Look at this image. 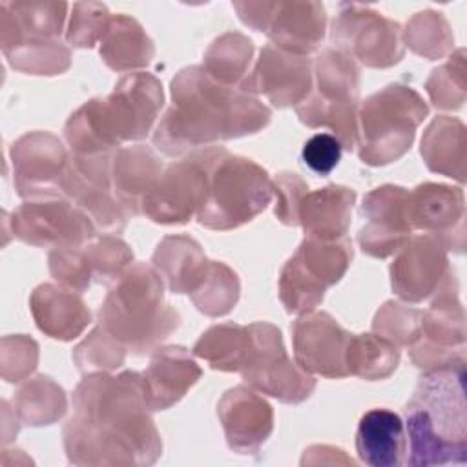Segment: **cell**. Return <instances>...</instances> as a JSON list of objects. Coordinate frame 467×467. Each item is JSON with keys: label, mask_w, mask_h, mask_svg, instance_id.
Masks as SVG:
<instances>
[{"label": "cell", "mask_w": 467, "mask_h": 467, "mask_svg": "<svg viewBox=\"0 0 467 467\" xmlns=\"http://www.w3.org/2000/svg\"><path fill=\"white\" fill-rule=\"evenodd\" d=\"M139 372L88 374L73 392L64 427L67 460L77 465H148L162 449Z\"/></svg>", "instance_id": "1"}, {"label": "cell", "mask_w": 467, "mask_h": 467, "mask_svg": "<svg viewBox=\"0 0 467 467\" xmlns=\"http://www.w3.org/2000/svg\"><path fill=\"white\" fill-rule=\"evenodd\" d=\"M268 122L270 109L254 95L213 80L202 66H192L171 80V108L159 122L153 142L175 157L255 133Z\"/></svg>", "instance_id": "2"}, {"label": "cell", "mask_w": 467, "mask_h": 467, "mask_svg": "<svg viewBox=\"0 0 467 467\" xmlns=\"http://www.w3.org/2000/svg\"><path fill=\"white\" fill-rule=\"evenodd\" d=\"M465 365L427 370L405 405L409 465L463 463L467 458Z\"/></svg>", "instance_id": "3"}, {"label": "cell", "mask_w": 467, "mask_h": 467, "mask_svg": "<svg viewBox=\"0 0 467 467\" xmlns=\"http://www.w3.org/2000/svg\"><path fill=\"white\" fill-rule=\"evenodd\" d=\"M162 108V86L150 73L122 77L106 99H91L66 122V140L77 155L109 153L148 135Z\"/></svg>", "instance_id": "4"}, {"label": "cell", "mask_w": 467, "mask_h": 467, "mask_svg": "<svg viewBox=\"0 0 467 467\" xmlns=\"http://www.w3.org/2000/svg\"><path fill=\"white\" fill-rule=\"evenodd\" d=\"M100 327L126 350L144 354L179 327V314L164 301L161 274L137 263L128 268L99 310Z\"/></svg>", "instance_id": "5"}, {"label": "cell", "mask_w": 467, "mask_h": 467, "mask_svg": "<svg viewBox=\"0 0 467 467\" xmlns=\"http://www.w3.org/2000/svg\"><path fill=\"white\" fill-rule=\"evenodd\" d=\"M274 184L259 164L212 146L208 192L197 219L210 230H232L261 213L272 201Z\"/></svg>", "instance_id": "6"}, {"label": "cell", "mask_w": 467, "mask_h": 467, "mask_svg": "<svg viewBox=\"0 0 467 467\" xmlns=\"http://www.w3.org/2000/svg\"><path fill=\"white\" fill-rule=\"evenodd\" d=\"M429 108L410 88L389 84L361 102L358 109L356 146L368 166L398 161L412 144L416 128Z\"/></svg>", "instance_id": "7"}, {"label": "cell", "mask_w": 467, "mask_h": 467, "mask_svg": "<svg viewBox=\"0 0 467 467\" xmlns=\"http://www.w3.org/2000/svg\"><path fill=\"white\" fill-rule=\"evenodd\" d=\"M316 89L296 106L297 117L310 128L328 126L345 150L356 146L359 69L336 47H327L314 62Z\"/></svg>", "instance_id": "8"}, {"label": "cell", "mask_w": 467, "mask_h": 467, "mask_svg": "<svg viewBox=\"0 0 467 467\" xmlns=\"http://www.w3.org/2000/svg\"><path fill=\"white\" fill-rule=\"evenodd\" d=\"M352 259V244L345 237H306L297 252L286 261L279 277V297L286 312L314 310L328 286L336 285Z\"/></svg>", "instance_id": "9"}, {"label": "cell", "mask_w": 467, "mask_h": 467, "mask_svg": "<svg viewBox=\"0 0 467 467\" xmlns=\"http://www.w3.org/2000/svg\"><path fill=\"white\" fill-rule=\"evenodd\" d=\"M250 348L241 368L243 379L255 390L283 403H301L316 389V379L288 358L279 328L259 321L248 325Z\"/></svg>", "instance_id": "10"}, {"label": "cell", "mask_w": 467, "mask_h": 467, "mask_svg": "<svg viewBox=\"0 0 467 467\" xmlns=\"http://www.w3.org/2000/svg\"><path fill=\"white\" fill-rule=\"evenodd\" d=\"M210 148L170 164L144 197L140 213L161 224H182L199 213L208 192Z\"/></svg>", "instance_id": "11"}, {"label": "cell", "mask_w": 467, "mask_h": 467, "mask_svg": "<svg viewBox=\"0 0 467 467\" xmlns=\"http://www.w3.org/2000/svg\"><path fill=\"white\" fill-rule=\"evenodd\" d=\"M111 159L113 153H71L62 181V193L91 219L97 230L119 234L126 226L128 212L113 193Z\"/></svg>", "instance_id": "12"}, {"label": "cell", "mask_w": 467, "mask_h": 467, "mask_svg": "<svg viewBox=\"0 0 467 467\" xmlns=\"http://www.w3.org/2000/svg\"><path fill=\"white\" fill-rule=\"evenodd\" d=\"M451 275L436 292L431 308L423 312L418 336L409 347L410 359L425 370L465 365V325L463 310L452 290Z\"/></svg>", "instance_id": "13"}, {"label": "cell", "mask_w": 467, "mask_h": 467, "mask_svg": "<svg viewBox=\"0 0 467 467\" xmlns=\"http://www.w3.org/2000/svg\"><path fill=\"white\" fill-rule=\"evenodd\" d=\"M336 49L368 67H390L403 57L400 26L359 4H347L334 20Z\"/></svg>", "instance_id": "14"}, {"label": "cell", "mask_w": 467, "mask_h": 467, "mask_svg": "<svg viewBox=\"0 0 467 467\" xmlns=\"http://www.w3.org/2000/svg\"><path fill=\"white\" fill-rule=\"evenodd\" d=\"M9 221L15 237L53 250L84 246L97 232L91 219L66 197L27 201L13 210Z\"/></svg>", "instance_id": "15"}, {"label": "cell", "mask_w": 467, "mask_h": 467, "mask_svg": "<svg viewBox=\"0 0 467 467\" xmlns=\"http://www.w3.org/2000/svg\"><path fill=\"white\" fill-rule=\"evenodd\" d=\"M13 177L18 195L29 201L58 199L69 155L62 142L47 131L22 135L11 146Z\"/></svg>", "instance_id": "16"}, {"label": "cell", "mask_w": 467, "mask_h": 467, "mask_svg": "<svg viewBox=\"0 0 467 467\" xmlns=\"http://www.w3.org/2000/svg\"><path fill=\"white\" fill-rule=\"evenodd\" d=\"M451 275L445 244L429 234L409 237L390 265L392 290L409 303L436 294Z\"/></svg>", "instance_id": "17"}, {"label": "cell", "mask_w": 467, "mask_h": 467, "mask_svg": "<svg viewBox=\"0 0 467 467\" xmlns=\"http://www.w3.org/2000/svg\"><path fill=\"white\" fill-rule=\"evenodd\" d=\"M241 89L265 95L277 108L297 106L312 91V60L268 44L261 49L254 71L241 82Z\"/></svg>", "instance_id": "18"}, {"label": "cell", "mask_w": 467, "mask_h": 467, "mask_svg": "<svg viewBox=\"0 0 467 467\" xmlns=\"http://www.w3.org/2000/svg\"><path fill=\"white\" fill-rule=\"evenodd\" d=\"M296 361L305 372L345 378L350 336L327 312H305L292 327Z\"/></svg>", "instance_id": "19"}, {"label": "cell", "mask_w": 467, "mask_h": 467, "mask_svg": "<svg viewBox=\"0 0 467 467\" xmlns=\"http://www.w3.org/2000/svg\"><path fill=\"white\" fill-rule=\"evenodd\" d=\"M407 201L409 192L392 184L367 193L359 210L367 223L358 234L359 246L365 254L383 259L409 241L412 228L407 217Z\"/></svg>", "instance_id": "20"}, {"label": "cell", "mask_w": 467, "mask_h": 467, "mask_svg": "<svg viewBox=\"0 0 467 467\" xmlns=\"http://www.w3.org/2000/svg\"><path fill=\"white\" fill-rule=\"evenodd\" d=\"M228 447L241 454H254L274 429L272 407L246 387L226 390L217 405Z\"/></svg>", "instance_id": "21"}, {"label": "cell", "mask_w": 467, "mask_h": 467, "mask_svg": "<svg viewBox=\"0 0 467 467\" xmlns=\"http://www.w3.org/2000/svg\"><path fill=\"white\" fill-rule=\"evenodd\" d=\"M407 217L410 228L438 237L445 248H456L452 234L463 239V192L436 182L420 184L409 193Z\"/></svg>", "instance_id": "22"}, {"label": "cell", "mask_w": 467, "mask_h": 467, "mask_svg": "<svg viewBox=\"0 0 467 467\" xmlns=\"http://www.w3.org/2000/svg\"><path fill=\"white\" fill-rule=\"evenodd\" d=\"M325 24L327 13L319 2H270L265 33L272 46L306 57L321 44Z\"/></svg>", "instance_id": "23"}, {"label": "cell", "mask_w": 467, "mask_h": 467, "mask_svg": "<svg viewBox=\"0 0 467 467\" xmlns=\"http://www.w3.org/2000/svg\"><path fill=\"white\" fill-rule=\"evenodd\" d=\"M201 374L202 370L184 347L155 348L142 374L148 407L151 410H164L175 405L197 383Z\"/></svg>", "instance_id": "24"}, {"label": "cell", "mask_w": 467, "mask_h": 467, "mask_svg": "<svg viewBox=\"0 0 467 467\" xmlns=\"http://www.w3.org/2000/svg\"><path fill=\"white\" fill-rule=\"evenodd\" d=\"M31 314L36 327L49 337L69 341L77 337L91 321L89 310L82 299L67 288L40 285L33 290Z\"/></svg>", "instance_id": "25"}, {"label": "cell", "mask_w": 467, "mask_h": 467, "mask_svg": "<svg viewBox=\"0 0 467 467\" xmlns=\"http://www.w3.org/2000/svg\"><path fill=\"white\" fill-rule=\"evenodd\" d=\"M356 451L370 467H394L403 463L407 436L401 418L387 409H372L359 420Z\"/></svg>", "instance_id": "26"}, {"label": "cell", "mask_w": 467, "mask_h": 467, "mask_svg": "<svg viewBox=\"0 0 467 467\" xmlns=\"http://www.w3.org/2000/svg\"><path fill=\"white\" fill-rule=\"evenodd\" d=\"M67 4L2 2V49L26 40H58Z\"/></svg>", "instance_id": "27"}, {"label": "cell", "mask_w": 467, "mask_h": 467, "mask_svg": "<svg viewBox=\"0 0 467 467\" xmlns=\"http://www.w3.org/2000/svg\"><path fill=\"white\" fill-rule=\"evenodd\" d=\"M162 173V162L146 146L120 148L111 159V184L128 213H140V204Z\"/></svg>", "instance_id": "28"}, {"label": "cell", "mask_w": 467, "mask_h": 467, "mask_svg": "<svg viewBox=\"0 0 467 467\" xmlns=\"http://www.w3.org/2000/svg\"><path fill=\"white\" fill-rule=\"evenodd\" d=\"M354 199V190L336 184L310 193L306 192L299 204V224L306 232V237L327 241L345 237Z\"/></svg>", "instance_id": "29"}, {"label": "cell", "mask_w": 467, "mask_h": 467, "mask_svg": "<svg viewBox=\"0 0 467 467\" xmlns=\"http://www.w3.org/2000/svg\"><path fill=\"white\" fill-rule=\"evenodd\" d=\"M208 265L199 243L188 235L164 237L153 254V268L173 294H192L204 279Z\"/></svg>", "instance_id": "30"}, {"label": "cell", "mask_w": 467, "mask_h": 467, "mask_svg": "<svg viewBox=\"0 0 467 467\" xmlns=\"http://www.w3.org/2000/svg\"><path fill=\"white\" fill-rule=\"evenodd\" d=\"M155 53L153 42L140 24L128 15H115L100 38V57L115 71L144 67Z\"/></svg>", "instance_id": "31"}, {"label": "cell", "mask_w": 467, "mask_h": 467, "mask_svg": "<svg viewBox=\"0 0 467 467\" xmlns=\"http://www.w3.org/2000/svg\"><path fill=\"white\" fill-rule=\"evenodd\" d=\"M421 157L434 173L465 179V128L458 119L438 117L425 130Z\"/></svg>", "instance_id": "32"}, {"label": "cell", "mask_w": 467, "mask_h": 467, "mask_svg": "<svg viewBox=\"0 0 467 467\" xmlns=\"http://www.w3.org/2000/svg\"><path fill=\"white\" fill-rule=\"evenodd\" d=\"M250 348L248 327L223 323L210 327L195 343L193 354L204 359L212 368L224 372H241Z\"/></svg>", "instance_id": "33"}, {"label": "cell", "mask_w": 467, "mask_h": 467, "mask_svg": "<svg viewBox=\"0 0 467 467\" xmlns=\"http://www.w3.org/2000/svg\"><path fill=\"white\" fill-rule=\"evenodd\" d=\"M345 361L348 374L374 381L389 378L396 370L400 350L394 343L378 334H352Z\"/></svg>", "instance_id": "34"}, {"label": "cell", "mask_w": 467, "mask_h": 467, "mask_svg": "<svg viewBox=\"0 0 467 467\" xmlns=\"http://www.w3.org/2000/svg\"><path fill=\"white\" fill-rule=\"evenodd\" d=\"M15 410L26 425H49L66 412L64 390L47 376H36L16 392Z\"/></svg>", "instance_id": "35"}, {"label": "cell", "mask_w": 467, "mask_h": 467, "mask_svg": "<svg viewBox=\"0 0 467 467\" xmlns=\"http://www.w3.org/2000/svg\"><path fill=\"white\" fill-rule=\"evenodd\" d=\"M254 46L250 38L241 33H224L215 38L204 53L202 69L217 82L234 86L243 80L250 66Z\"/></svg>", "instance_id": "36"}, {"label": "cell", "mask_w": 467, "mask_h": 467, "mask_svg": "<svg viewBox=\"0 0 467 467\" xmlns=\"http://www.w3.org/2000/svg\"><path fill=\"white\" fill-rule=\"evenodd\" d=\"M239 299V279L226 265L210 261L201 285L192 292V301L199 312L217 317L228 314Z\"/></svg>", "instance_id": "37"}, {"label": "cell", "mask_w": 467, "mask_h": 467, "mask_svg": "<svg viewBox=\"0 0 467 467\" xmlns=\"http://www.w3.org/2000/svg\"><path fill=\"white\" fill-rule=\"evenodd\" d=\"M4 55L15 69L31 75H57L69 67V49L58 40H26Z\"/></svg>", "instance_id": "38"}, {"label": "cell", "mask_w": 467, "mask_h": 467, "mask_svg": "<svg viewBox=\"0 0 467 467\" xmlns=\"http://www.w3.org/2000/svg\"><path fill=\"white\" fill-rule=\"evenodd\" d=\"M403 35L407 46L414 53L431 60L445 55L452 46V35L447 20L441 13L434 11H423L412 16Z\"/></svg>", "instance_id": "39"}, {"label": "cell", "mask_w": 467, "mask_h": 467, "mask_svg": "<svg viewBox=\"0 0 467 467\" xmlns=\"http://www.w3.org/2000/svg\"><path fill=\"white\" fill-rule=\"evenodd\" d=\"M84 252L91 277L97 283H117L133 259L130 246L111 235H104L89 244L86 243Z\"/></svg>", "instance_id": "40"}, {"label": "cell", "mask_w": 467, "mask_h": 467, "mask_svg": "<svg viewBox=\"0 0 467 467\" xmlns=\"http://www.w3.org/2000/svg\"><path fill=\"white\" fill-rule=\"evenodd\" d=\"M126 347L102 327H97L73 352L80 372H104L122 365Z\"/></svg>", "instance_id": "41"}, {"label": "cell", "mask_w": 467, "mask_h": 467, "mask_svg": "<svg viewBox=\"0 0 467 467\" xmlns=\"http://www.w3.org/2000/svg\"><path fill=\"white\" fill-rule=\"evenodd\" d=\"M427 93L436 108H460L465 99V62L463 49H458L449 62L434 69L427 80Z\"/></svg>", "instance_id": "42"}, {"label": "cell", "mask_w": 467, "mask_h": 467, "mask_svg": "<svg viewBox=\"0 0 467 467\" xmlns=\"http://www.w3.org/2000/svg\"><path fill=\"white\" fill-rule=\"evenodd\" d=\"M421 316V310H414L405 305L389 301L378 310L372 327L378 336L389 339L396 347L409 348L418 336Z\"/></svg>", "instance_id": "43"}, {"label": "cell", "mask_w": 467, "mask_h": 467, "mask_svg": "<svg viewBox=\"0 0 467 467\" xmlns=\"http://www.w3.org/2000/svg\"><path fill=\"white\" fill-rule=\"evenodd\" d=\"M109 15L102 4H75L67 29V44L73 47H91L102 38Z\"/></svg>", "instance_id": "44"}, {"label": "cell", "mask_w": 467, "mask_h": 467, "mask_svg": "<svg viewBox=\"0 0 467 467\" xmlns=\"http://www.w3.org/2000/svg\"><path fill=\"white\" fill-rule=\"evenodd\" d=\"M49 272L58 283L73 292H84L93 279L84 246L51 250Z\"/></svg>", "instance_id": "45"}, {"label": "cell", "mask_w": 467, "mask_h": 467, "mask_svg": "<svg viewBox=\"0 0 467 467\" xmlns=\"http://www.w3.org/2000/svg\"><path fill=\"white\" fill-rule=\"evenodd\" d=\"M275 193V215L283 224H299V204L306 193L305 181L296 173H279L272 182Z\"/></svg>", "instance_id": "46"}, {"label": "cell", "mask_w": 467, "mask_h": 467, "mask_svg": "<svg viewBox=\"0 0 467 467\" xmlns=\"http://www.w3.org/2000/svg\"><path fill=\"white\" fill-rule=\"evenodd\" d=\"M13 343L15 352L7 345H4L2 356V376L5 381H20L27 374H31L36 367L38 347L31 337L26 336H13L9 337Z\"/></svg>", "instance_id": "47"}, {"label": "cell", "mask_w": 467, "mask_h": 467, "mask_svg": "<svg viewBox=\"0 0 467 467\" xmlns=\"http://www.w3.org/2000/svg\"><path fill=\"white\" fill-rule=\"evenodd\" d=\"M341 153L343 146L334 135L316 133L305 142L301 159L317 175H328L337 166Z\"/></svg>", "instance_id": "48"}]
</instances>
